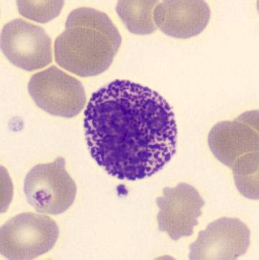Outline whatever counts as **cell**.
<instances>
[{"instance_id":"6da1fadb","label":"cell","mask_w":259,"mask_h":260,"mask_svg":"<svg viewBox=\"0 0 259 260\" xmlns=\"http://www.w3.org/2000/svg\"><path fill=\"white\" fill-rule=\"evenodd\" d=\"M84 127L92 157L120 180L152 176L176 154L172 108L156 91L131 81L116 80L94 92Z\"/></svg>"},{"instance_id":"7a4b0ae2","label":"cell","mask_w":259,"mask_h":260,"mask_svg":"<svg viewBox=\"0 0 259 260\" xmlns=\"http://www.w3.org/2000/svg\"><path fill=\"white\" fill-rule=\"evenodd\" d=\"M122 37L107 14L80 8L68 15L65 30L55 41L58 66L79 77H93L109 69Z\"/></svg>"},{"instance_id":"3957f363","label":"cell","mask_w":259,"mask_h":260,"mask_svg":"<svg viewBox=\"0 0 259 260\" xmlns=\"http://www.w3.org/2000/svg\"><path fill=\"white\" fill-rule=\"evenodd\" d=\"M247 112L234 121L220 122L209 134L214 156L232 169L236 185L245 197L258 199V114Z\"/></svg>"},{"instance_id":"277c9868","label":"cell","mask_w":259,"mask_h":260,"mask_svg":"<svg viewBox=\"0 0 259 260\" xmlns=\"http://www.w3.org/2000/svg\"><path fill=\"white\" fill-rule=\"evenodd\" d=\"M59 237L55 220L46 215L23 213L2 226L0 251L9 259H32L51 250Z\"/></svg>"},{"instance_id":"5b68a950","label":"cell","mask_w":259,"mask_h":260,"mask_svg":"<svg viewBox=\"0 0 259 260\" xmlns=\"http://www.w3.org/2000/svg\"><path fill=\"white\" fill-rule=\"evenodd\" d=\"M65 165V159L59 156L54 162L36 165L26 175L24 192L36 211L61 214L75 202L77 185Z\"/></svg>"},{"instance_id":"8992f818","label":"cell","mask_w":259,"mask_h":260,"mask_svg":"<svg viewBox=\"0 0 259 260\" xmlns=\"http://www.w3.org/2000/svg\"><path fill=\"white\" fill-rule=\"evenodd\" d=\"M28 92L41 110L63 118L77 116L87 102L80 81L55 66L32 75Z\"/></svg>"},{"instance_id":"52a82bcc","label":"cell","mask_w":259,"mask_h":260,"mask_svg":"<svg viewBox=\"0 0 259 260\" xmlns=\"http://www.w3.org/2000/svg\"><path fill=\"white\" fill-rule=\"evenodd\" d=\"M1 48L13 64L27 72L41 70L52 61L51 40L46 30L23 19L5 25Z\"/></svg>"},{"instance_id":"ba28073f","label":"cell","mask_w":259,"mask_h":260,"mask_svg":"<svg viewBox=\"0 0 259 260\" xmlns=\"http://www.w3.org/2000/svg\"><path fill=\"white\" fill-rule=\"evenodd\" d=\"M157 203L160 209L157 215L159 230L175 241L193 234L205 204L198 191L187 183L178 184L174 188L166 187Z\"/></svg>"},{"instance_id":"9c48e42d","label":"cell","mask_w":259,"mask_h":260,"mask_svg":"<svg viewBox=\"0 0 259 260\" xmlns=\"http://www.w3.org/2000/svg\"><path fill=\"white\" fill-rule=\"evenodd\" d=\"M250 235L248 226L238 218H219L199 233L190 246V259H238L248 251Z\"/></svg>"},{"instance_id":"30bf717a","label":"cell","mask_w":259,"mask_h":260,"mask_svg":"<svg viewBox=\"0 0 259 260\" xmlns=\"http://www.w3.org/2000/svg\"><path fill=\"white\" fill-rule=\"evenodd\" d=\"M205 1H162L154 10V23L166 35L187 39L205 30L210 18Z\"/></svg>"},{"instance_id":"8fae6325","label":"cell","mask_w":259,"mask_h":260,"mask_svg":"<svg viewBox=\"0 0 259 260\" xmlns=\"http://www.w3.org/2000/svg\"><path fill=\"white\" fill-rule=\"evenodd\" d=\"M159 1H119L117 13L132 34L147 35L157 30L152 11Z\"/></svg>"},{"instance_id":"7c38bea8","label":"cell","mask_w":259,"mask_h":260,"mask_svg":"<svg viewBox=\"0 0 259 260\" xmlns=\"http://www.w3.org/2000/svg\"><path fill=\"white\" fill-rule=\"evenodd\" d=\"M63 1H18L19 13L23 17L41 23L56 18L62 10Z\"/></svg>"}]
</instances>
